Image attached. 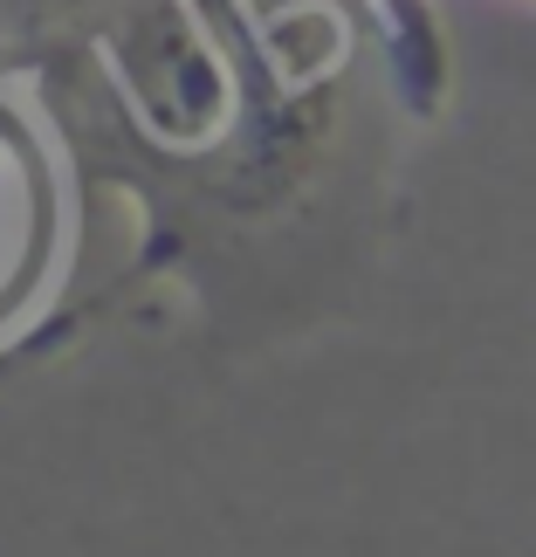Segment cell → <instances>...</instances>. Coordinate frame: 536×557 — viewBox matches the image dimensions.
I'll use <instances>...</instances> for the list:
<instances>
[{"mask_svg": "<svg viewBox=\"0 0 536 557\" xmlns=\"http://www.w3.org/2000/svg\"><path fill=\"white\" fill-rule=\"evenodd\" d=\"M392 90L372 0H103L35 49V83L90 200L132 213V262L41 351L173 289L241 331L324 221H345L358 111Z\"/></svg>", "mask_w": 536, "mask_h": 557, "instance_id": "obj_1", "label": "cell"}, {"mask_svg": "<svg viewBox=\"0 0 536 557\" xmlns=\"http://www.w3.org/2000/svg\"><path fill=\"white\" fill-rule=\"evenodd\" d=\"M90 193L35 83V49L0 41V372L55 324V296L76 269Z\"/></svg>", "mask_w": 536, "mask_h": 557, "instance_id": "obj_2", "label": "cell"}, {"mask_svg": "<svg viewBox=\"0 0 536 557\" xmlns=\"http://www.w3.org/2000/svg\"><path fill=\"white\" fill-rule=\"evenodd\" d=\"M103 0H0V41H21V49H41V41L70 35L76 21H90Z\"/></svg>", "mask_w": 536, "mask_h": 557, "instance_id": "obj_3", "label": "cell"}]
</instances>
